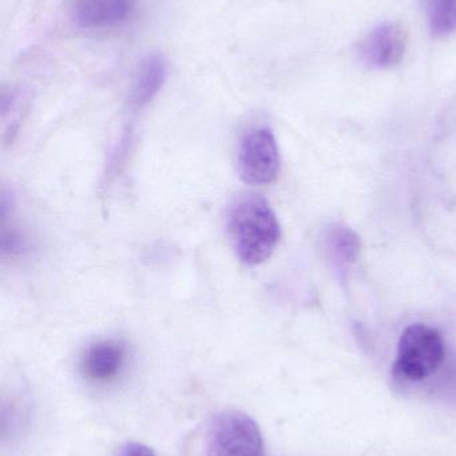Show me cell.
Wrapping results in <instances>:
<instances>
[{
    "label": "cell",
    "instance_id": "12",
    "mask_svg": "<svg viewBox=\"0 0 456 456\" xmlns=\"http://www.w3.org/2000/svg\"><path fill=\"white\" fill-rule=\"evenodd\" d=\"M117 456H155L150 447L142 444H128L120 450Z\"/></svg>",
    "mask_w": 456,
    "mask_h": 456
},
{
    "label": "cell",
    "instance_id": "9",
    "mask_svg": "<svg viewBox=\"0 0 456 456\" xmlns=\"http://www.w3.org/2000/svg\"><path fill=\"white\" fill-rule=\"evenodd\" d=\"M324 241L329 259L339 267L352 265L361 254L358 233L343 224H332L327 228Z\"/></svg>",
    "mask_w": 456,
    "mask_h": 456
},
{
    "label": "cell",
    "instance_id": "5",
    "mask_svg": "<svg viewBox=\"0 0 456 456\" xmlns=\"http://www.w3.org/2000/svg\"><path fill=\"white\" fill-rule=\"evenodd\" d=\"M407 34L398 23H383L372 29L359 45L361 61L371 69H387L403 61Z\"/></svg>",
    "mask_w": 456,
    "mask_h": 456
},
{
    "label": "cell",
    "instance_id": "4",
    "mask_svg": "<svg viewBox=\"0 0 456 456\" xmlns=\"http://www.w3.org/2000/svg\"><path fill=\"white\" fill-rule=\"evenodd\" d=\"M280 167V151L272 130L254 127L245 133L238 147L241 178L253 186H265L278 179Z\"/></svg>",
    "mask_w": 456,
    "mask_h": 456
},
{
    "label": "cell",
    "instance_id": "3",
    "mask_svg": "<svg viewBox=\"0 0 456 456\" xmlns=\"http://www.w3.org/2000/svg\"><path fill=\"white\" fill-rule=\"evenodd\" d=\"M206 456H265L259 425L241 411L220 412L206 431Z\"/></svg>",
    "mask_w": 456,
    "mask_h": 456
},
{
    "label": "cell",
    "instance_id": "2",
    "mask_svg": "<svg viewBox=\"0 0 456 456\" xmlns=\"http://www.w3.org/2000/svg\"><path fill=\"white\" fill-rule=\"evenodd\" d=\"M446 358L441 332L426 324H411L398 343L395 375L407 382H422L435 374Z\"/></svg>",
    "mask_w": 456,
    "mask_h": 456
},
{
    "label": "cell",
    "instance_id": "8",
    "mask_svg": "<svg viewBox=\"0 0 456 456\" xmlns=\"http://www.w3.org/2000/svg\"><path fill=\"white\" fill-rule=\"evenodd\" d=\"M126 359V348L118 340L94 343L83 356V372L94 382H109L120 374Z\"/></svg>",
    "mask_w": 456,
    "mask_h": 456
},
{
    "label": "cell",
    "instance_id": "7",
    "mask_svg": "<svg viewBox=\"0 0 456 456\" xmlns=\"http://www.w3.org/2000/svg\"><path fill=\"white\" fill-rule=\"evenodd\" d=\"M168 77V61L161 53H150L142 59L137 67L131 82L129 102L136 110L144 109L152 103L165 85Z\"/></svg>",
    "mask_w": 456,
    "mask_h": 456
},
{
    "label": "cell",
    "instance_id": "11",
    "mask_svg": "<svg viewBox=\"0 0 456 456\" xmlns=\"http://www.w3.org/2000/svg\"><path fill=\"white\" fill-rule=\"evenodd\" d=\"M27 241L24 236L19 231H8L3 232L2 251L3 254L16 255L21 254L26 249Z\"/></svg>",
    "mask_w": 456,
    "mask_h": 456
},
{
    "label": "cell",
    "instance_id": "1",
    "mask_svg": "<svg viewBox=\"0 0 456 456\" xmlns=\"http://www.w3.org/2000/svg\"><path fill=\"white\" fill-rule=\"evenodd\" d=\"M228 228L238 259L248 265L269 259L281 238L278 216L260 195H248L236 203Z\"/></svg>",
    "mask_w": 456,
    "mask_h": 456
},
{
    "label": "cell",
    "instance_id": "10",
    "mask_svg": "<svg viewBox=\"0 0 456 456\" xmlns=\"http://www.w3.org/2000/svg\"><path fill=\"white\" fill-rule=\"evenodd\" d=\"M427 21L431 34L446 37L456 31V0H427Z\"/></svg>",
    "mask_w": 456,
    "mask_h": 456
},
{
    "label": "cell",
    "instance_id": "6",
    "mask_svg": "<svg viewBox=\"0 0 456 456\" xmlns=\"http://www.w3.org/2000/svg\"><path fill=\"white\" fill-rule=\"evenodd\" d=\"M134 8V0H71L69 15L79 28H112L126 23Z\"/></svg>",
    "mask_w": 456,
    "mask_h": 456
}]
</instances>
